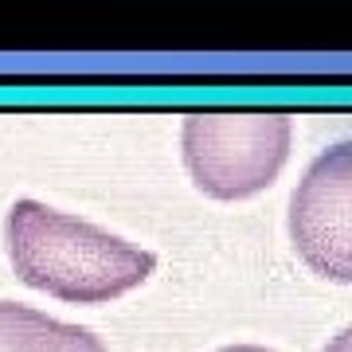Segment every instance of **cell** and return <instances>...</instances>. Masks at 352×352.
Returning a JSON list of instances; mask_svg holds the SVG:
<instances>
[{
  "label": "cell",
  "mask_w": 352,
  "mask_h": 352,
  "mask_svg": "<svg viewBox=\"0 0 352 352\" xmlns=\"http://www.w3.org/2000/svg\"><path fill=\"white\" fill-rule=\"evenodd\" d=\"M4 243L24 286L75 305L122 298L157 270L153 251L28 196L8 208Z\"/></svg>",
  "instance_id": "cell-1"
},
{
  "label": "cell",
  "mask_w": 352,
  "mask_h": 352,
  "mask_svg": "<svg viewBox=\"0 0 352 352\" xmlns=\"http://www.w3.org/2000/svg\"><path fill=\"white\" fill-rule=\"evenodd\" d=\"M294 141L282 110H196L180 126V153L212 200H247L270 188Z\"/></svg>",
  "instance_id": "cell-2"
},
{
  "label": "cell",
  "mask_w": 352,
  "mask_h": 352,
  "mask_svg": "<svg viewBox=\"0 0 352 352\" xmlns=\"http://www.w3.org/2000/svg\"><path fill=\"white\" fill-rule=\"evenodd\" d=\"M289 243L314 274L352 282V138L317 153L289 196Z\"/></svg>",
  "instance_id": "cell-3"
},
{
  "label": "cell",
  "mask_w": 352,
  "mask_h": 352,
  "mask_svg": "<svg viewBox=\"0 0 352 352\" xmlns=\"http://www.w3.org/2000/svg\"><path fill=\"white\" fill-rule=\"evenodd\" d=\"M0 352H110L90 329L20 302H0Z\"/></svg>",
  "instance_id": "cell-4"
},
{
  "label": "cell",
  "mask_w": 352,
  "mask_h": 352,
  "mask_svg": "<svg viewBox=\"0 0 352 352\" xmlns=\"http://www.w3.org/2000/svg\"><path fill=\"white\" fill-rule=\"evenodd\" d=\"M325 352H352V325H344L337 337H329Z\"/></svg>",
  "instance_id": "cell-5"
},
{
  "label": "cell",
  "mask_w": 352,
  "mask_h": 352,
  "mask_svg": "<svg viewBox=\"0 0 352 352\" xmlns=\"http://www.w3.org/2000/svg\"><path fill=\"white\" fill-rule=\"evenodd\" d=\"M219 352H274V349H263V344H227Z\"/></svg>",
  "instance_id": "cell-6"
}]
</instances>
